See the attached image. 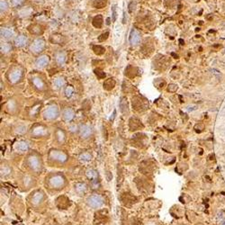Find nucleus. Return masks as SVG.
<instances>
[{
    "instance_id": "f257e3e1",
    "label": "nucleus",
    "mask_w": 225,
    "mask_h": 225,
    "mask_svg": "<svg viewBox=\"0 0 225 225\" xmlns=\"http://www.w3.org/2000/svg\"><path fill=\"white\" fill-rule=\"evenodd\" d=\"M26 163L28 168L35 173H40L42 169V162L37 154H31L27 157Z\"/></svg>"
},
{
    "instance_id": "f03ea898",
    "label": "nucleus",
    "mask_w": 225,
    "mask_h": 225,
    "mask_svg": "<svg viewBox=\"0 0 225 225\" xmlns=\"http://www.w3.org/2000/svg\"><path fill=\"white\" fill-rule=\"evenodd\" d=\"M48 184L52 188L60 189V188H63L64 185H66V178H64L63 175L55 174L49 178Z\"/></svg>"
},
{
    "instance_id": "7ed1b4c3",
    "label": "nucleus",
    "mask_w": 225,
    "mask_h": 225,
    "mask_svg": "<svg viewBox=\"0 0 225 225\" xmlns=\"http://www.w3.org/2000/svg\"><path fill=\"white\" fill-rule=\"evenodd\" d=\"M49 158L50 159H52L55 162H58V163H61L63 164L65 162H67L69 157L68 155L64 152L60 151V149H52L51 151L49 152Z\"/></svg>"
},
{
    "instance_id": "20e7f679",
    "label": "nucleus",
    "mask_w": 225,
    "mask_h": 225,
    "mask_svg": "<svg viewBox=\"0 0 225 225\" xmlns=\"http://www.w3.org/2000/svg\"><path fill=\"white\" fill-rule=\"evenodd\" d=\"M59 116V110L56 105H49L43 112V118L48 121H52Z\"/></svg>"
},
{
    "instance_id": "39448f33",
    "label": "nucleus",
    "mask_w": 225,
    "mask_h": 225,
    "mask_svg": "<svg viewBox=\"0 0 225 225\" xmlns=\"http://www.w3.org/2000/svg\"><path fill=\"white\" fill-rule=\"evenodd\" d=\"M104 202H105L104 197L100 195H97V194H94V195L88 196L86 199L87 205L90 206L91 208H94V209H97L99 207H101L104 204Z\"/></svg>"
},
{
    "instance_id": "423d86ee",
    "label": "nucleus",
    "mask_w": 225,
    "mask_h": 225,
    "mask_svg": "<svg viewBox=\"0 0 225 225\" xmlns=\"http://www.w3.org/2000/svg\"><path fill=\"white\" fill-rule=\"evenodd\" d=\"M48 134V129L42 124H36L31 130V135L33 138H40Z\"/></svg>"
},
{
    "instance_id": "0eeeda50",
    "label": "nucleus",
    "mask_w": 225,
    "mask_h": 225,
    "mask_svg": "<svg viewBox=\"0 0 225 225\" xmlns=\"http://www.w3.org/2000/svg\"><path fill=\"white\" fill-rule=\"evenodd\" d=\"M44 47H45V42L42 39H36L32 43L31 50L35 53H39L43 51Z\"/></svg>"
},
{
    "instance_id": "6e6552de",
    "label": "nucleus",
    "mask_w": 225,
    "mask_h": 225,
    "mask_svg": "<svg viewBox=\"0 0 225 225\" xmlns=\"http://www.w3.org/2000/svg\"><path fill=\"white\" fill-rule=\"evenodd\" d=\"M44 200V193L42 191H35L32 196H31V203L33 205H38L40 204Z\"/></svg>"
},
{
    "instance_id": "1a4fd4ad",
    "label": "nucleus",
    "mask_w": 225,
    "mask_h": 225,
    "mask_svg": "<svg viewBox=\"0 0 225 225\" xmlns=\"http://www.w3.org/2000/svg\"><path fill=\"white\" fill-rule=\"evenodd\" d=\"M129 41L132 45H137L141 42V34L135 28H132L130 33L129 36Z\"/></svg>"
},
{
    "instance_id": "9d476101",
    "label": "nucleus",
    "mask_w": 225,
    "mask_h": 225,
    "mask_svg": "<svg viewBox=\"0 0 225 225\" xmlns=\"http://www.w3.org/2000/svg\"><path fill=\"white\" fill-rule=\"evenodd\" d=\"M79 133L80 136L83 139H87L92 135V129L90 126L86 125V124H83V125H80L79 127Z\"/></svg>"
},
{
    "instance_id": "9b49d317",
    "label": "nucleus",
    "mask_w": 225,
    "mask_h": 225,
    "mask_svg": "<svg viewBox=\"0 0 225 225\" xmlns=\"http://www.w3.org/2000/svg\"><path fill=\"white\" fill-rule=\"evenodd\" d=\"M22 75H23V73H22V70H21V69H14L13 71L10 73V75H9V81H10L11 83H14V84H15V83H17V82L21 79Z\"/></svg>"
},
{
    "instance_id": "f8f14e48",
    "label": "nucleus",
    "mask_w": 225,
    "mask_h": 225,
    "mask_svg": "<svg viewBox=\"0 0 225 225\" xmlns=\"http://www.w3.org/2000/svg\"><path fill=\"white\" fill-rule=\"evenodd\" d=\"M49 61H50V59L47 55H42L36 59L35 65L38 69H43L48 65Z\"/></svg>"
},
{
    "instance_id": "ddd939ff",
    "label": "nucleus",
    "mask_w": 225,
    "mask_h": 225,
    "mask_svg": "<svg viewBox=\"0 0 225 225\" xmlns=\"http://www.w3.org/2000/svg\"><path fill=\"white\" fill-rule=\"evenodd\" d=\"M62 117L66 122H70L75 117V112L71 107H67L63 110V114H62Z\"/></svg>"
},
{
    "instance_id": "4468645a",
    "label": "nucleus",
    "mask_w": 225,
    "mask_h": 225,
    "mask_svg": "<svg viewBox=\"0 0 225 225\" xmlns=\"http://www.w3.org/2000/svg\"><path fill=\"white\" fill-rule=\"evenodd\" d=\"M16 149L19 152H25L29 149V144L25 141H20L16 144Z\"/></svg>"
},
{
    "instance_id": "2eb2a0df",
    "label": "nucleus",
    "mask_w": 225,
    "mask_h": 225,
    "mask_svg": "<svg viewBox=\"0 0 225 225\" xmlns=\"http://www.w3.org/2000/svg\"><path fill=\"white\" fill-rule=\"evenodd\" d=\"M0 35L4 39H11L14 35V31L10 28L2 27L1 30H0Z\"/></svg>"
},
{
    "instance_id": "dca6fc26",
    "label": "nucleus",
    "mask_w": 225,
    "mask_h": 225,
    "mask_svg": "<svg viewBox=\"0 0 225 225\" xmlns=\"http://www.w3.org/2000/svg\"><path fill=\"white\" fill-rule=\"evenodd\" d=\"M33 84L38 90L42 91V90L45 89V83L41 78H37V77L33 78Z\"/></svg>"
},
{
    "instance_id": "f3484780",
    "label": "nucleus",
    "mask_w": 225,
    "mask_h": 225,
    "mask_svg": "<svg viewBox=\"0 0 225 225\" xmlns=\"http://www.w3.org/2000/svg\"><path fill=\"white\" fill-rule=\"evenodd\" d=\"M55 139L59 143H63L66 139V134L61 129H57L55 131Z\"/></svg>"
},
{
    "instance_id": "a211bd4d",
    "label": "nucleus",
    "mask_w": 225,
    "mask_h": 225,
    "mask_svg": "<svg viewBox=\"0 0 225 225\" xmlns=\"http://www.w3.org/2000/svg\"><path fill=\"white\" fill-rule=\"evenodd\" d=\"M86 178L90 179L92 182H95V181H97V177H98V174L97 172L93 169V168H88L86 171Z\"/></svg>"
},
{
    "instance_id": "6ab92c4d",
    "label": "nucleus",
    "mask_w": 225,
    "mask_h": 225,
    "mask_svg": "<svg viewBox=\"0 0 225 225\" xmlns=\"http://www.w3.org/2000/svg\"><path fill=\"white\" fill-rule=\"evenodd\" d=\"M28 30L31 33L35 34V35H40L43 33L42 26L38 25V24H32V25H30L28 27Z\"/></svg>"
},
{
    "instance_id": "aec40b11",
    "label": "nucleus",
    "mask_w": 225,
    "mask_h": 225,
    "mask_svg": "<svg viewBox=\"0 0 225 225\" xmlns=\"http://www.w3.org/2000/svg\"><path fill=\"white\" fill-rule=\"evenodd\" d=\"M103 23H104V19H103V16L101 15L96 16L93 18V21H92V24L96 28H101L102 25H103Z\"/></svg>"
},
{
    "instance_id": "412c9836",
    "label": "nucleus",
    "mask_w": 225,
    "mask_h": 225,
    "mask_svg": "<svg viewBox=\"0 0 225 225\" xmlns=\"http://www.w3.org/2000/svg\"><path fill=\"white\" fill-rule=\"evenodd\" d=\"M74 186H75V190H76V192L79 193V194H84L87 190V185L85 183H82V182L76 183Z\"/></svg>"
},
{
    "instance_id": "4be33fe9",
    "label": "nucleus",
    "mask_w": 225,
    "mask_h": 225,
    "mask_svg": "<svg viewBox=\"0 0 225 225\" xmlns=\"http://www.w3.org/2000/svg\"><path fill=\"white\" fill-rule=\"evenodd\" d=\"M26 42H27V38H26L25 36H24V35H19V36L16 37V40H15V44L17 47H22V46H23L24 44L26 43Z\"/></svg>"
},
{
    "instance_id": "5701e85b",
    "label": "nucleus",
    "mask_w": 225,
    "mask_h": 225,
    "mask_svg": "<svg viewBox=\"0 0 225 225\" xmlns=\"http://www.w3.org/2000/svg\"><path fill=\"white\" fill-rule=\"evenodd\" d=\"M115 80L114 79H108L105 81L104 83V88L105 90H111L115 87Z\"/></svg>"
},
{
    "instance_id": "b1692460",
    "label": "nucleus",
    "mask_w": 225,
    "mask_h": 225,
    "mask_svg": "<svg viewBox=\"0 0 225 225\" xmlns=\"http://www.w3.org/2000/svg\"><path fill=\"white\" fill-rule=\"evenodd\" d=\"M106 4H107L106 0H94L93 3H92V6L95 8L102 9V8H104L106 6Z\"/></svg>"
},
{
    "instance_id": "393cba45",
    "label": "nucleus",
    "mask_w": 225,
    "mask_h": 225,
    "mask_svg": "<svg viewBox=\"0 0 225 225\" xmlns=\"http://www.w3.org/2000/svg\"><path fill=\"white\" fill-rule=\"evenodd\" d=\"M12 173V168L8 165H2L1 166V177H8Z\"/></svg>"
},
{
    "instance_id": "a878e982",
    "label": "nucleus",
    "mask_w": 225,
    "mask_h": 225,
    "mask_svg": "<svg viewBox=\"0 0 225 225\" xmlns=\"http://www.w3.org/2000/svg\"><path fill=\"white\" fill-rule=\"evenodd\" d=\"M65 61H66V55L63 52L57 53V55H56V62H57L58 65H59V66L63 65L65 63Z\"/></svg>"
},
{
    "instance_id": "bb28decb",
    "label": "nucleus",
    "mask_w": 225,
    "mask_h": 225,
    "mask_svg": "<svg viewBox=\"0 0 225 225\" xmlns=\"http://www.w3.org/2000/svg\"><path fill=\"white\" fill-rule=\"evenodd\" d=\"M92 50H93V52H95V54H96V55H103L105 52V49L103 47V46H101V45H93L92 46Z\"/></svg>"
},
{
    "instance_id": "cd10ccee",
    "label": "nucleus",
    "mask_w": 225,
    "mask_h": 225,
    "mask_svg": "<svg viewBox=\"0 0 225 225\" xmlns=\"http://www.w3.org/2000/svg\"><path fill=\"white\" fill-rule=\"evenodd\" d=\"M64 84H65V81H64V79H62V78H57L53 81V86H55L56 89L61 88V87L64 86Z\"/></svg>"
},
{
    "instance_id": "c85d7f7f",
    "label": "nucleus",
    "mask_w": 225,
    "mask_h": 225,
    "mask_svg": "<svg viewBox=\"0 0 225 225\" xmlns=\"http://www.w3.org/2000/svg\"><path fill=\"white\" fill-rule=\"evenodd\" d=\"M65 40L63 38L62 35H52L51 37V42L53 43H57V44H61Z\"/></svg>"
},
{
    "instance_id": "c756f323",
    "label": "nucleus",
    "mask_w": 225,
    "mask_h": 225,
    "mask_svg": "<svg viewBox=\"0 0 225 225\" xmlns=\"http://www.w3.org/2000/svg\"><path fill=\"white\" fill-rule=\"evenodd\" d=\"M92 159V156L88 152H83L79 155V160L81 162H88Z\"/></svg>"
},
{
    "instance_id": "7c9ffc66",
    "label": "nucleus",
    "mask_w": 225,
    "mask_h": 225,
    "mask_svg": "<svg viewBox=\"0 0 225 225\" xmlns=\"http://www.w3.org/2000/svg\"><path fill=\"white\" fill-rule=\"evenodd\" d=\"M33 178H31V177H29V176H25L23 178V185L25 186V187H30L32 185H33Z\"/></svg>"
},
{
    "instance_id": "2f4dec72",
    "label": "nucleus",
    "mask_w": 225,
    "mask_h": 225,
    "mask_svg": "<svg viewBox=\"0 0 225 225\" xmlns=\"http://www.w3.org/2000/svg\"><path fill=\"white\" fill-rule=\"evenodd\" d=\"M0 49H1V52L6 53L11 51V45L7 42H1V44H0Z\"/></svg>"
},
{
    "instance_id": "473e14b6",
    "label": "nucleus",
    "mask_w": 225,
    "mask_h": 225,
    "mask_svg": "<svg viewBox=\"0 0 225 225\" xmlns=\"http://www.w3.org/2000/svg\"><path fill=\"white\" fill-rule=\"evenodd\" d=\"M120 107L122 112H125L128 108V105H127V99L126 97H122L121 101H120Z\"/></svg>"
},
{
    "instance_id": "72a5a7b5",
    "label": "nucleus",
    "mask_w": 225,
    "mask_h": 225,
    "mask_svg": "<svg viewBox=\"0 0 225 225\" xmlns=\"http://www.w3.org/2000/svg\"><path fill=\"white\" fill-rule=\"evenodd\" d=\"M117 19V6L112 5V22H115Z\"/></svg>"
},
{
    "instance_id": "f704fd0d",
    "label": "nucleus",
    "mask_w": 225,
    "mask_h": 225,
    "mask_svg": "<svg viewBox=\"0 0 225 225\" xmlns=\"http://www.w3.org/2000/svg\"><path fill=\"white\" fill-rule=\"evenodd\" d=\"M73 93H74V88H73L71 86H68L66 88H65V96H66L68 98L71 97L72 95H73Z\"/></svg>"
},
{
    "instance_id": "c9c22d12",
    "label": "nucleus",
    "mask_w": 225,
    "mask_h": 225,
    "mask_svg": "<svg viewBox=\"0 0 225 225\" xmlns=\"http://www.w3.org/2000/svg\"><path fill=\"white\" fill-rule=\"evenodd\" d=\"M8 7V4L6 0H0V10H1V13L6 11Z\"/></svg>"
},
{
    "instance_id": "e433bc0d",
    "label": "nucleus",
    "mask_w": 225,
    "mask_h": 225,
    "mask_svg": "<svg viewBox=\"0 0 225 225\" xmlns=\"http://www.w3.org/2000/svg\"><path fill=\"white\" fill-rule=\"evenodd\" d=\"M95 74L97 76V78L100 79H105V73L103 70L99 69H95Z\"/></svg>"
},
{
    "instance_id": "4c0bfd02",
    "label": "nucleus",
    "mask_w": 225,
    "mask_h": 225,
    "mask_svg": "<svg viewBox=\"0 0 225 225\" xmlns=\"http://www.w3.org/2000/svg\"><path fill=\"white\" fill-rule=\"evenodd\" d=\"M136 5H137V3L135 1H132L129 4V6H128V12H129L130 14L133 13V11L135 10V7H136Z\"/></svg>"
},
{
    "instance_id": "58836bf2",
    "label": "nucleus",
    "mask_w": 225,
    "mask_h": 225,
    "mask_svg": "<svg viewBox=\"0 0 225 225\" xmlns=\"http://www.w3.org/2000/svg\"><path fill=\"white\" fill-rule=\"evenodd\" d=\"M25 131H26V126H24V125H19L16 128V132L18 134H23L25 132Z\"/></svg>"
},
{
    "instance_id": "ea45409f",
    "label": "nucleus",
    "mask_w": 225,
    "mask_h": 225,
    "mask_svg": "<svg viewBox=\"0 0 225 225\" xmlns=\"http://www.w3.org/2000/svg\"><path fill=\"white\" fill-rule=\"evenodd\" d=\"M108 36H109V33L106 32V33H102L101 35H100V36L98 37V40H99V42H105V41L108 38Z\"/></svg>"
},
{
    "instance_id": "a19ab883",
    "label": "nucleus",
    "mask_w": 225,
    "mask_h": 225,
    "mask_svg": "<svg viewBox=\"0 0 225 225\" xmlns=\"http://www.w3.org/2000/svg\"><path fill=\"white\" fill-rule=\"evenodd\" d=\"M168 90L169 92H176V91L178 90V86L175 85V84H170V85L168 86Z\"/></svg>"
},
{
    "instance_id": "79ce46f5",
    "label": "nucleus",
    "mask_w": 225,
    "mask_h": 225,
    "mask_svg": "<svg viewBox=\"0 0 225 225\" xmlns=\"http://www.w3.org/2000/svg\"><path fill=\"white\" fill-rule=\"evenodd\" d=\"M11 1H12V4H13V6H20L23 2V0H11Z\"/></svg>"
},
{
    "instance_id": "37998d69",
    "label": "nucleus",
    "mask_w": 225,
    "mask_h": 225,
    "mask_svg": "<svg viewBox=\"0 0 225 225\" xmlns=\"http://www.w3.org/2000/svg\"><path fill=\"white\" fill-rule=\"evenodd\" d=\"M211 72H212V74H214V75H220V72H219L217 69H211Z\"/></svg>"
},
{
    "instance_id": "c03bdc74",
    "label": "nucleus",
    "mask_w": 225,
    "mask_h": 225,
    "mask_svg": "<svg viewBox=\"0 0 225 225\" xmlns=\"http://www.w3.org/2000/svg\"><path fill=\"white\" fill-rule=\"evenodd\" d=\"M122 23H126V16H125V12H123V19H122Z\"/></svg>"
},
{
    "instance_id": "a18cd8bd",
    "label": "nucleus",
    "mask_w": 225,
    "mask_h": 225,
    "mask_svg": "<svg viewBox=\"0 0 225 225\" xmlns=\"http://www.w3.org/2000/svg\"><path fill=\"white\" fill-rule=\"evenodd\" d=\"M171 55H172V56H174V57L176 58V59H178V55H176V54H175L174 52H173V53H171Z\"/></svg>"
},
{
    "instance_id": "49530a36",
    "label": "nucleus",
    "mask_w": 225,
    "mask_h": 225,
    "mask_svg": "<svg viewBox=\"0 0 225 225\" xmlns=\"http://www.w3.org/2000/svg\"><path fill=\"white\" fill-rule=\"evenodd\" d=\"M179 42H180V44H181V45H183V44L185 43V42H184V41H183L182 39H180V40H179Z\"/></svg>"
},
{
    "instance_id": "de8ad7c7",
    "label": "nucleus",
    "mask_w": 225,
    "mask_h": 225,
    "mask_svg": "<svg viewBox=\"0 0 225 225\" xmlns=\"http://www.w3.org/2000/svg\"><path fill=\"white\" fill-rule=\"evenodd\" d=\"M106 23H107V24H110V18H107V19H106Z\"/></svg>"
},
{
    "instance_id": "09e8293b",
    "label": "nucleus",
    "mask_w": 225,
    "mask_h": 225,
    "mask_svg": "<svg viewBox=\"0 0 225 225\" xmlns=\"http://www.w3.org/2000/svg\"><path fill=\"white\" fill-rule=\"evenodd\" d=\"M221 225H225V221H224V222H223V223H222Z\"/></svg>"
}]
</instances>
